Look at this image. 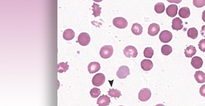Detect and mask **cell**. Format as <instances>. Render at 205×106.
I'll list each match as a JSON object with an SVG mask.
<instances>
[{
    "label": "cell",
    "mask_w": 205,
    "mask_h": 106,
    "mask_svg": "<svg viewBox=\"0 0 205 106\" xmlns=\"http://www.w3.org/2000/svg\"><path fill=\"white\" fill-rule=\"evenodd\" d=\"M114 49L111 45H105L102 47L100 51V55L102 58L107 59L112 55Z\"/></svg>",
    "instance_id": "obj_1"
},
{
    "label": "cell",
    "mask_w": 205,
    "mask_h": 106,
    "mask_svg": "<svg viewBox=\"0 0 205 106\" xmlns=\"http://www.w3.org/2000/svg\"><path fill=\"white\" fill-rule=\"evenodd\" d=\"M105 80V75L102 73H98L93 76L92 82L94 86L99 87L104 83Z\"/></svg>",
    "instance_id": "obj_2"
},
{
    "label": "cell",
    "mask_w": 205,
    "mask_h": 106,
    "mask_svg": "<svg viewBox=\"0 0 205 106\" xmlns=\"http://www.w3.org/2000/svg\"><path fill=\"white\" fill-rule=\"evenodd\" d=\"M152 95L150 90L148 88H143L139 93L138 98L140 101L145 102L149 100Z\"/></svg>",
    "instance_id": "obj_3"
},
{
    "label": "cell",
    "mask_w": 205,
    "mask_h": 106,
    "mask_svg": "<svg viewBox=\"0 0 205 106\" xmlns=\"http://www.w3.org/2000/svg\"><path fill=\"white\" fill-rule=\"evenodd\" d=\"M113 24L119 29H124L128 25L127 20L123 17H117L113 19Z\"/></svg>",
    "instance_id": "obj_4"
},
{
    "label": "cell",
    "mask_w": 205,
    "mask_h": 106,
    "mask_svg": "<svg viewBox=\"0 0 205 106\" xmlns=\"http://www.w3.org/2000/svg\"><path fill=\"white\" fill-rule=\"evenodd\" d=\"M130 74L129 68L126 66H122L119 67L116 73L117 76L120 79H125Z\"/></svg>",
    "instance_id": "obj_5"
},
{
    "label": "cell",
    "mask_w": 205,
    "mask_h": 106,
    "mask_svg": "<svg viewBox=\"0 0 205 106\" xmlns=\"http://www.w3.org/2000/svg\"><path fill=\"white\" fill-rule=\"evenodd\" d=\"M125 55L127 58H135L137 55V50L133 46H128L126 47L123 51Z\"/></svg>",
    "instance_id": "obj_6"
},
{
    "label": "cell",
    "mask_w": 205,
    "mask_h": 106,
    "mask_svg": "<svg viewBox=\"0 0 205 106\" xmlns=\"http://www.w3.org/2000/svg\"><path fill=\"white\" fill-rule=\"evenodd\" d=\"M90 37L87 33H82L78 37V42L83 46L87 45L90 43Z\"/></svg>",
    "instance_id": "obj_7"
},
{
    "label": "cell",
    "mask_w": 205,
    "mask_h": 106,
    "mask_svg": "<svg viewBox=\"0 0 205 106\" xmlns=\"http://www.w3.org/2000/svg\"><path fill=\"white\" fill-rule=\"evenodd\" d=\"M173 35L172 33L168 30L162 31L160 33L159 38L160 41L164 43H168L172 39Z\"/></svg>",
    "instance_id": "obj_8"
},
{
    "label": "cell",
    "mask_w": 205,
    "mask_h": 106,
    "mask_svg": "<svg viewBox=\"0 0 205 106\" xmlns=\"http://www.w3.org/2000/svg\"><path fill=\"white\" fill-rule=\"evenodd\" d=\"M160 29V26L158 24L156 23H152L148 27V34L150 36H156L158 34Z\"/></svg>",
    "instance_id": "obj_9"
},
{
    "label": "cell",
    "mask_w": 205,
    "mask_h": 106,
    "mask_svg": "<svg viewBox=\"0 0 205 106\" xmlns=\"http://www.w3.org/2000/svg\"><path fill=\"white\" fill-rule=\"evenodd\" d=\"M178 7L176 5H171L166 9V12L168 16L173 18L177 14Z\"/></svg>",
    "instance_id": "obj_10"
},
{
    "label": "cell",
    "mask_w": 205,
    "mask_h": 106,
    "mask_svg": "<svg viewBox=\"0 0 205 106\" xmlns=\"http://www.w3.org/2000/svg\"><path fill=\"white\" fill-rule=\"evenodd\" d=\"M110 98L107 95H103L98 98L97 103L99 106H107L110 105Z\"/></svg>",
    "instance_id": "obj_11"
},
{
    "label": "cell",
    "mask_w": 205,
    "mask_h": 106,
    "mask_svg": "<svg viewBox=\"0 0 205 106\" xmlns=\"http://www.w3.org/2000/svg\"><path fill=\"white\" fill-rule=\"evenodd\" d=\"M101 69L100 65L98 62H91L88 66V70L90 74H94Z\"/></svg>",
    "instance_id": "obj_12"
},
{
    "label": "cell",
    "mask_w": 205,
    "mask_h": 106,
    "mask_svg": "<svg viewBox=\"0 0 205 106\" xmlns=\"http://www.w3.org/2000/svg\"><path fill=\"white\" fill-rule=\"evenodd\" d=\"M191 65L195 69H198L202 67L203 65V61L201 58L195 57L192 59Z\"/></svg>",
    "instance_id": "obj_13"
},
{
    "label": "cell",
    "mask_w": 205,
    "mask_h": 106,
    "mask_svg": "<svg viewBox=\"0 0 205 106\" xmlns=\"http://www.w3.org/2000/svg\"><path fill=\"white\" fill-rule=\"evenodd\" d=\"M172 23V28L173 30L178 31L182 30L183 27L182 19H180L179 18H176L173 19Z\"/></svg>",
    "instance_id": "obj_14"
},
{
    "label": "cell",
    "mask_w": 205,
    "mask_h": 106,
    "mask_svg": "<svg viewBox=\"0 0 205 106\" xmlns=\"http://www.w3.org/2000/svg\"><path fill=\"white\" fill-rule=\"evenodd\" d=\"M142 69L146 71H149L152 69L153 64L152 61L148 59H144L141 62V64Z\"/></svg>",
    "instance_id": "obj_15"
},
{
    "label": "cell",
    "mask_w": 205,
    "mask_h": 106,
    "mask_svg": "<svg viewBox=\"0 0 205 106\" xmlns=\"http://www.w3.org/2000/svg\"><path fill=\"white\" fill-rule=\"evenodd\" d=\"M194 76L198 83H202L205 82V74L203 72L201 71L196 72Z\"/></svg>",
    "instance_id": "obj_16"
},
{
    "label": "cell",
    "mask_w": 205,
    "mask_h": 106,
    "mask_svg": "<svg viewBox=\"0 0 205 106\" xmlns=\"http://www.w3.org/2000/svg\"><path fill=\"white\" fill-rule=\"evenodd\" d=\"M131 31L134 34L140 35L143 32V27L138 23H134L131 27Z\"/></svg>",
    "instance_id": "obj_17"
},
{
    "label": "cell",
    "mask_w": 205,
    "mask_h": 106,
    "mask_svg": "<svg viewBox=\"0 0 205 106\" xmlns=\"http://www.w3.org/2000/svg\"><path fill=\"white\" fill-rule=\"evenodd\" d=\"M196 53V50L194 46L190 45L185 49L184 53L186 57L187 58H191Z\"/></svg>",
    "instance_id": "obj_18"
},
{
    "label": "cell",
    "mask_w": 205,
    "mask_h": 106,
    "mask_svg": "<svg viewBox=\"0 0 205 106\" xmlns=\"http://www.w3.org/2000/svg\"><path fill=\"white\" fill-rule=\"evenodd\" d=\"M75 32L73 30L69 29L65 30L63 34V37L65 40L70 41L73 40L75 37Z\"/></svg>",
    "instance_id": "obj_19"
},
{
    "label": "cell",
    "mask_w": 205,
    "mask_h": 106,
    "mask_svg": "<svg viewBox=\"0 0 205 106\" xmlns=\"http://www.w3.org/2000/svg\"><path fill=\"white\" fill-rule=\"evenodd\" d=\"M179 15L180 17L183 18H187L189 17L190 15V9L187 7H184L180 9L179 12Z\"/></svg>",
    "instance_id": "obj_20"
},
{
    "label": "cell",
    "mask_w": 205,
    "mask_h": 106,
    "mask_svg": "<svg viewBox=\"0 0 205 106\" xmlns=\"http://www.w3.org/2000/svg\"><path fill=\"white\" fill-rule=\"evenodd\" d=\"M187 35L188 37L194 40L198 37V31L196 29L192 27L189 29L188 31Z\"/></svg>",
    "instance_id": "obj_21"
},
{
    "label": "cell",
    "mask_w": 205,
    "mask_h": 106,
    "mask_svg": "<svg viewBox=\"0 0 205 106\" xmlns=\"http://www.w3.org/2000/svg\"><path fill=\"white\" fill-rule=\"evenodd\" d=\"M92 7L93 8L92 10L93 13L92 15H94L95 17L100 16L101 13V8L99 7V5L97 4L93 3V5Z\"/></svg>",
    "instance_id": "obj_22"
},
{
    "label": "cell",
    "mask_w": 205,
    "mask_h": 106,
    "mask_svg": "<svg viewBox=\"0 0 205 106\" xmlns=\"http://www.w3.org/2000/svg\"><path fill=\"white\" fill-rule=\"evenodd\" d=\"M154 9L155 11L157 13H162L165 11V5L162 2H158L155 5Z\"/></svg>",
    "instance_id": "obj_23"
},
{
    "label": "cell",
    "mask_w": 205,
    "mask_h": 106,
    "mask_svg": "<svg viewBox=\"0 0 205 106\" xmlns=\"http://www.w3.org/2000/svg\"><path fill=\"white\" fill-rule=\"evenodd\" d=\"M108 93V95L111 96V97L119 98L122 95L121 91L116 89H110Z\"/></svg>",
    "instance_id": "obj_24"
},
{
    "label": "cell",
    "mask_w": 205,
    "mask_h": 106,
    "mask_svg": "<svg viewBox=\"0 0 205 106\" xmlns=\"http://www.w3.org/2000/svg\"><path fill=\"white\" fill-rule=\"evenodd\" d=\"M161 51L164 55L168 56L172 52V48L170 46L165 44L161 48Z\"/></svg>",
    "instance_id": "obj_25"
},
{
    "label": "cell",
    "mask_w": 205,
    "mask_h": 106,
    "mask_svg": "<svg viewBox=\"0 0 205 106\" xmlns=\"http://www.w3.org/2000/svg\"><path fill=\"white\" fill-rule=\"evenodd\" d=\"M69 66L68 64L64 62L60 63L58 65L57 71L59 73H63L66 72L69 69Z\"/></svg>",
    "instance_id": "obj_26"
},
{
    "label": "cell",
    "mask_w": 205,
    "mask_h": 106,
    "mask_svg": "<svg viewBox=\"0 0 205 106\" xmlns=\"http://www.w3.org/2000/svg\"><path fill=\"white\" fill-rule=\"evenodd\" d=\"M153 54L154 51L152 48H147L145 49L144 52L145 57L147 58H152Z\"/></svg>",
    "instance_id": "obj_27"
},
{
    "label": "cell",
    "mask_w": 205,
    "mask_h": 106,
    "mask_svg": "<svg viewBox=\"0 0 205 106\" xmlns=\"http://www.w3.org/2000/svg\"><path fill=\"white\" fill-rule=\"evenodd\" d=\"M101 92L100 89L95 87L91 90L90 94L92 97L96 98L99 96V95H100Z\"/></svg>",
    "instance_id": "obj_28"
},
{
    "label": "cell",
    "mask_w": 205,
    "mask_h": 106,
    "mask_svg": "<svg viewBox=\"0 0 205 106\" xmlns=\"http://www.w3.org/2000/svg\"><path fill=\"white\" fill-rule=\"evenodd\" d=\"M193 2L197 8H202L205 5V0H193Z\"/></svg>",
    "instance_id": "obj_29"
},
{
    "label": "cell",
    "mask_w": 205,
    "mask_h": 106,
    "mask_svg": "<svg viewBox=\"0 0 205 106\" xmlns=\"http://www.w3.org/2000/svg\"><path fill=\"white\" fill-rule=\"evenodd\" d=\"M199 49L203 52H205V39H202L199 42Z\"/></svg>",
    "instance_id": "obj_30"
},
{
    "label": "cell",
    "mask_w": 205,
    "mask_h": 106,
    "mask_svg": "<svg viewBox=\"0 0 205 106\" xmlns=\"http://www.w3.org/2000/svg\"><path fill=\"white\" fill-rule=\"evenodd\" d=\"M199 93H200V95L202 96L205 97V84L203 85L200 87V90H199Z\"/></svg>",
    "instance_id": "obj_31"
},
{
    "label": "cell",
    "mask_w": 205,
    "mask_h": 106,
    "mask_svg": "<svg viewBox=\"0 0 205 106\" xmlns=\"http://www.w3.org/2000/svg\"><path fill=\"white\" fill-rule=\"evenodd\" d=\"M167 1L170 3L179 4L182 2V0H167Z\"/></svg>",
    "instance_id": "obj_32"
},
{
    "label": "cell",
    "mask_w": 205,
    "mask_h": 106,
    "mask_svg": "<svg viewBox=\"0 0 205 106\" xmlns=\"http://www.w3.org/2000/svg\"><path fill=\"white\" fill-rule=\"evenodd\" d=\"M201 34L203 37H205V25L203 26L202 27V30L200 31Z\"/></svg>",
    "instance_id": "obj_33"
},
{
    "label": "cell",
    "mask_w": 205,
    "mask_h": 106,
    "mask_svg": "<svg viewBox=\"0 0 205 106\" xmlns=\"http://www.w3.org/2000/svg\"><path fill=\"white\" fill-rule=\"evenodd\" d=\"M202 19L203 22H205V10L202 13Z\"/></svg>",
    "instance_id": "obj_34"
},
{
    "label": "cell",
    "mask_w": 205,
    "mask_h": 106,
    "mask_svg": "<svg viewBox=\"0 0 205 106\" xmlns=\"http://www.w3.org/2000/svg\"><path fill=\"white\" fill-rule=\"evenodd\" d=\"M93 1H94L95 2H102V1H103V0H93Z\"/></svg>",
    "instance_id": "obj_35"
}]
</instances>
